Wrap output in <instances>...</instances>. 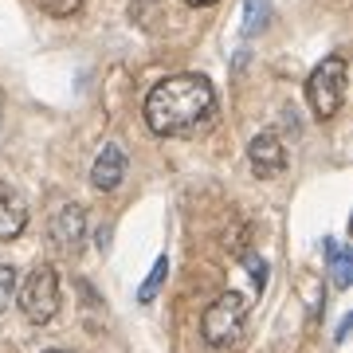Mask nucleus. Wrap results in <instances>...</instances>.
<instances>
[{
  "label": "nucleus",
  "mask_w": 353,
  "mask_h": 353,
  "mask_svg": "<svg viewBox=\"0 0 353 353\" xmlns=\"http://www.w3.org/2000/svg\"><path fill=\"white\" fill-rule=\"evenodd\" d=\"M216 114V90L204 75H169L145 94V126L161 138H189Z\"/></svg>",
  "instance_id": "nucleus-1"
},
{
  "label": "nucleus",
  "mask_w": 353,
  "mask_h": 353,
  "mask_svg": "<svg viewBox=\"0 0 353 353\" xmlns=\"http://www.w3.org/2000/svg\"><path fill=\"white\" fill-rule=\"evenodd\" d=\"M345 87H350V67H345V59L341 55H326L310 71V79H306V102H310L314 118L330 122L341 110V102H345Z\"/></svg>",
  "instance_id": "nucleus-2"
},
{
  "label": "nucleus",
  "mask_w": 353,
  "mask_h": 353,
  "mask_svg": "<svg viewBox=\"0 0 353 353\" xmlns=\"http://www.w3.org/2000/svg\"><path fill=\"white\" fill-rule=\"evenodd\" d=\"M243 322H248V299L236 294V290H224L201 318V338L212 345V350H228L236 345L243 334Z\"/></svg>",
  "instance_id": "nucleus-3"
},
{
  "label": "nucleus",
  "mask_w": 353,
  "mask_h": 353,
  "mask_svg": "<svg viewBox=\"0 0 353 353\" xmlns=\"http://www.w3.org/2000/svg\"><path fill=\"white\" fill-rule=\"evenodd\" d=\"M16 303L24 310L28 322L36 326H48L51 318L59 314V275L55 267H32L24 283H16Z\"/></svg>",
  "instance_id": "nucleus-4"
},
{
  "label": "nucleus",
  "mask_w": 353,
  "mask_h": 353,
  "mask_svg": "<svg viewBox=\"0 0 353 353\" xmlns=\"http://www.w3.org/2000/svg\"><path fill=\"white\" fill-rule=\"evenodd\" d=\"M83 240H87V212L79 204H63L59 212L51 216V243L59 252L75 255V252H83Z\"/></svg>",
  "instance_id": "nucleus-5"
},
{
  "label": "nucleus",
  "mask_w": 353,
  "mask_h": 353,
  "mask_svg": "<svg viewBox=\"0 0 353 353\" xmlns=\"http://www.w3.org/2000/svg\"><path fill=\"white\" fill-rule=\"evenodd\" d=\"M248 161H252V173L263 176V181L283 173V169H287V150H283L279 134H271V130L255 134V138L248 141Z\"/></svg>",
  "instance_id": "nucleus-6"
},
{
  "label": "nucleus",
  "mask_w": 353,
  "mask_h": 353,
  "mask_svg": "<svg viewBox=\"0 0 353 353\" xmlns=\"http://www.w3.org/2000/svg\"><path fill=\"white\" fill-rule=\"evenodd\" d=\"M126 165H130L126 150H122L118 141H106L99 150V157H94V165H90V185L102 189V192H114L126 181Z\"/></svg>",
  "instance_id": "nucleus-7"
},
{
  "label": "nucleus",
  "mask_w": 353,
  "mask_h": 353,
  "mask_svg": "<svg viewBox=\"0 0 353 353\" xmlns=\"http://www.w3.org/2000/svg\"><path fill=\"white\" fill-rule=\"evenodd\" d=\"M28 228V204L24 196L8 185H0V243L16 240L20 232Z\"/></svg>",
  "instance_id": "nucleus-8"
},
{
  "label": "nucleus",
  "mask_w": 353,
  "mask_h": 353,
  "mask_svg": "<svg viewBox=\"0 0 353 353\" xmlns=\"http://www.w3.org/2000/svg\"><path fill=\"white\" fill-rule=\"evenodd\" d=\"M322 252L330 255L334 283H338V287H350V283H353V252H350V248H341L334 236H326V240H322Z\"/></svg>",
  "instance_id": "nucleus-9"
},
{
  "label": "nucleus",
  "mask_w": 353,
  "mask_h": 353,
  "mask_svg": "<svg viewBox=\"0 0 353 353\" xmlns=\"http://www.w3.org/2000/svg\"><path fill=\"white\" fill-rule=\"evenodd\" d=\"M271 4L267 0H243V36H255L259 28H267Z\"/></svg>",
  "instance_id": "nucleus-10"
},
{
  "label": "nucleus",
  "mask_w": 353,
  "mask_h": 353,
  "mask_svg": "<svg viewBox=\"0 0 353 353\" xmlns=\"http://www.w3.org/2000/svg\"><path fill=\"white\" fill-rule=\"evenodd\" d=\"M165 275H169V259H165V255H157V263H153V271L145 275V283H141V290H138V299H141V303H153V299L161 294Z\"/></svg>",
  "instance_id": "nucleus-11"
},
{
  "label": "nucleus",
  "mask_w": 353,
  "mask_h": 353,
  "mask_svg": "<svg viewBox=\"0 0 353 353\" xmlns=\"http://www.w3.org/2000/svg\"><path fill=\"white\" fill-rule=\"evenodd\" d=\"M240 263L248 267V275H252L255 290H263V287H267V259H263V255H255V252H243V255H240Z\"/></svg>",
  "instance_id": "nucleus-12"
},
{
  "label": "nucleus",
  "mask_w": 353,
  "mask_h": 353,
  "mask_svg": "<svg viewBox=\"0 0 353 353\" xmlns=\"http://www.w3.org/2000/svg\"><path fill=\"white\" fill-rule=\"evenodd\" d=\"M12 299H16V267L0 259V310H8Z\"/></svg>",
  "instance_id": "nucleus-13"
},
{
  "label": "nucleus",
  "mask_w": 353,
  "mask_h": 353,
  "mask_svg": "<svg viewBox=\"0 0 353 353\" xmlns=\"http://www.w3.org/2000/svg\"><path fill=\"white\" fill-rule=\"evenodd\" d=\"M83 4H87V0H39V8L51 12V16H75Z\"/></svg>",
  "instance_id": "nucleus-14"
},
{
  "label": "nucleus",
  "mask_w": 353,
  "mask_h": 353,
  "mask_svg": "<svg viewBox=\"0 0 353 353\" xmlns=\"http://www.w3.org/2000/svg\"><path fill=\"white\" fill-rule=\"evenodd\" d=\"M192 8H208V4H216V0H189Z\"/></svg>",
  "instance_id": "nucleus-15"
},
{
  "label": "nucleus",
  "mask_w": 353,
  "mask_h": 353,
  "mask_svg": "<svg viewBox=\"0 0 353 353\" xmlns=\"http://www.w3.org/2000/svg\"><path fill=\"white\" fill-rule=\"evenodd\" d=\"M43 353H71V350H43Z\"/></svg>",
  "instance_id": "nucleus-16"
}]
</instances>
